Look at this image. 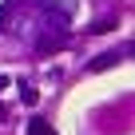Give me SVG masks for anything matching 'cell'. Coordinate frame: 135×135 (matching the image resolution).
Returning <instances> with one entry per match:
<instances>
[{
    "label": "cell",
    "instance_id": "cell-1",
    "mask_svg": "<svg viewBox=\"0 0 135 135\" xmlns=\"http://www.w3.org/2000/svg\"><path fill=\"white\" fill-rule=\"evenodd\" d=\"M64 44H68V36H64V32H52V36L40 40V52H56V48H64Z\"/></svg>",
    "mask_w": 135,
    "mask_h": 135
},
{
    "label": "cell",
    "instance_id": "cell-2",
    "mask_svg": "<svg viewBox=\"0 0 135 135\" xmlns=\"http://www.w3.org/2000/svg\"><path fill=\"white\" fill-rule=\"evenodd\" d=\"M28 135H56V127L48 119H28Z\"/></svg>",
    "mask_w": 135,
    "mask_h": 135
},
{
    "label": "cell",
    "instance_id": "cell-3",
    "mask_svg": "<svg viewBox=\"0 0 135 135\" xmlns=\"http://www.w3.org/2000/svg\"><path fill=\"white\" fill-rule=\"evenodd\" d=\"M20 4V0H8L4 8H0V32H8V20H12V8Z\"/></svg>",
    "mask_w": 135,
    "mask_h": 135
},
{
    "label": "cell",
    "instance_id": "cell-4",
    "mask_svg": "<svg viewBox=\"0 0 135 135\" xmlns=\"http://www.w3.org/2000/svg\"><path fill=\"white\" fill-rule=\"evenodd\" d=\"M111 64H115V56H111V52H107V56H95V60H91V64H88V68H91V72H95V68H111Z\"/></svg>",
    "mask_w": 135,
    "mask_h": 135
},
{
    "label": "cell",
    "instance_id": "cell-5",
    "mask_svg": "<svg viewBox=\"0 0 135 135\" xmlns=\"http://www.w3.org/2000/svg\"><path fill=\"white\" fill-rule=\"evenodd\" d=\"M20 99H24V103H36L40 91H32V84H20Z\"/></svg>",
    "mask_w": 135,
    "mask_h": 135
},
{
    "label": "cell",
    "instance_id": "cell-6",
    "mask_svg": "<svg viewBox=\"0 0 135 135\" xmlns=\"http://www.w3.org/2000/svg\"><path fill=\"white\" fill-rule=\"evenodd\" d=\"M8 84H12V80H8V76H0V91H4V88H8Z\"/></svg>",
    "mask_w": 135,
    "mask_h": 135
},
{
    "label": "cell",
    "instance_id": "cell-7",
    "mask_svg": "<svg viewBox=\"0 0 135 135\" xmlns=\"http://www.w3.org/2000/svg\"><path fill=\"white\" fill-rule=\"evenodd\" d=\"M4 115H8V107H4V103H0V119H4Z\"/></svg>",
    "mask_w": 135,
    "mask_h": 135
},
{
    "label": "cell",
    "instance_id": "cell-8",
    "mask_svg": "<svg viewBox=\"0 0 135 135\" xmlns=\"http://www.w3.org/2000/svg\"><path fill=\"white\" fill-rule=\"evenodd\" d=\"M127 56H135V44H131V48H127Z\"/></svg>",
    "mask_w": 135,
    "mask_h": 135
}]
</instances>
